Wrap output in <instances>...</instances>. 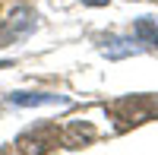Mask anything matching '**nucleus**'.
Wrapping results in <instances>:
<instances>
[]
</instances>
